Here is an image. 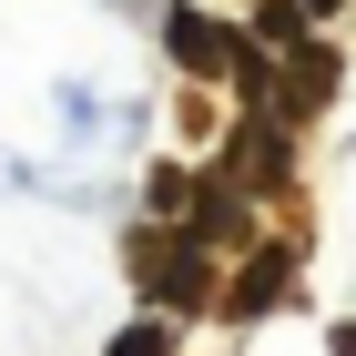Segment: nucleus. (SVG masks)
<instances>
[{
	"label": "nucleus",
	"mask_w": 356,
	"mask_h": 356,
	"mask_svg": "<svg viewBox=\"0 0 356 356\" xmlns=\"http://www.w3.org/2000/svg\"><path fill=\"white\" fill-rule=\"evenodd\" d=\"M112 356H163V336H153V326H133V336H122Z\"/></svg>",
	"instance_id": "5"
},
{
	"label": "nucleus",
	"mask_w": 356,
	"mask_h": 356,
	"mask_svg": "<svg viewBox=\"0 0 356 356\" xmlns=\"http://www.w3.org/2000/svg\"><path fill=\"white\" fill-rule=\"evenodd\" d=\"M275 296H285V254H254V265H245V285H234V305H224V316H275Z\"/></svg>",
	"instance_id": "2"
},
{
	"label": "nucleus",
	"mask_w": 356,
	"mask_h": 356,
	"mask_svg": "<svg viewBox=\"0 0 356 356\" xmlns=\"http://www.w3.org/2000/svg\"><path fill=\"white\" fill-rule=\"evenodd\" d=\"M153 296H163V305H204V296H214V265H204V254H173V265L153 275Z\"/></svg>",
	"instance_id": "3"
},
{
	"label": "nucleus",
	"mask_w": 356,
	"mask_h": 356,
	"mask_svg": "<svg viewBox=\"0 0 356 356\" xmlns=\"http://www.w3.org/2000/svg\"><path fill=\"white\" fill-rule=\"evenodd\" d=\"M305 10H336V0H305Z\"/></svg>",
	"instance_id": "7"
},
{
	"label": "nucleus",
	"mask_w": 356,
	"mask_h": 356,
	"mask_svg": "<svg viewBox=\"0 0 356 356\" xmlns=\"http://www.w3.org/2000/svg\"><path fill=\"white\" fill-rule=\"evenodd\" d=\"M336 356H356V326H336Z\"/></svg>",
	"instance_id": "6"
},
{
	"label": "nucleus",
	"mask_w": 356,
	"mask_h": 356,
	"mask_svg": "<svg viewBox=\"0 0 356 356\" xmlns=\"http://www.w3.org/2000/svg\"><path fill=\"white\" fill-rule=\"evenodd\" d=\"M184 234H214V245H234V234H245V204H234V193H204Z\"/></svg>",
	"instance_id": "4"
},
{
	"label": "nucleus",
	"mask_w": 356,
	"mask_h": 356,
	"mask_svg": "<svg viewBox=\"0 0 356 356\" xmlns=\"http://www.w3.org/2000/svg\"><path fill=\"white\" fill-rule=\"evenodd\" d=\"M163 41H173V61H184V72H193V82H214V72H245V41H234V31H214V21H204V10H173V21H163Z\"/></svg>",
	"instance_id": "1"
}]
</instances>
